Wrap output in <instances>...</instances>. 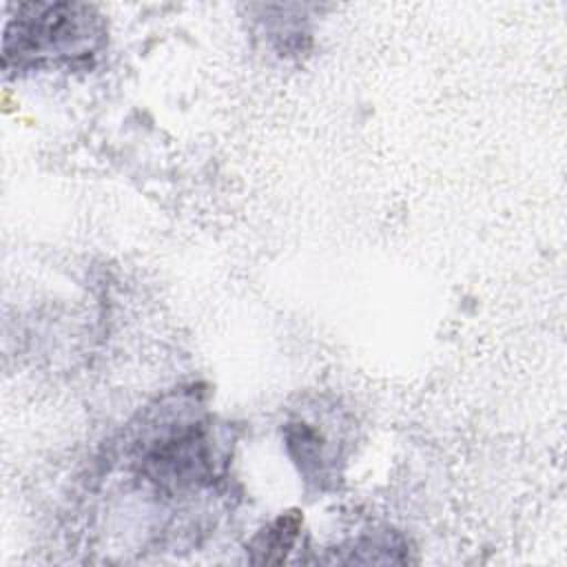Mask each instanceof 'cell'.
<instances>
[{
    "mask_svg": "<svg viewBox=\"0 0 567 567\" xmlns=\"http://www.w3.org/2000/svg\"><path fill=\"white\" fill-rule=\"evenodd\" d=\"M301 518L297 514H284L268 527H264L250 543L252 563H281L297 540Z\"/></svg>",
    "mask_w": 567,
    "mask_h": 567,
    "instance_id": "cell-3",
    "label": "cell"
},
{
    "mask_svg": "<svg viewBox=\"0 0 567 567\" xmlns=\"http://www.w3.org/2000/svg\"><path fill=\"white\" fill-rule=\"evenodd\" d=\"M106 24L91 4L22 2L4 24L2 66L44 69L89 64L104 47Z\"/></svg>",
    "mask_w": 567,
    "mask_h": 567,
    "instance_id": "cell-1",
    "label": "cell"
},
{
    "mask_svg": "<svg viewBox=\"0 0 567 567\" xmlns=\"http://www.w3.org/2000/svg\"><path fill=\"white\" fill-rule=\"evenodd\" d=\"M140 441L137 472L164 494H184L213 485L221 472L215 434L202 416L164 419Z\"/></svg>",
    "mask_w": 567,
    "mask_h": 567,
    "instance_id": "cell-2",
    "label": "cell"
}]
</instances>
